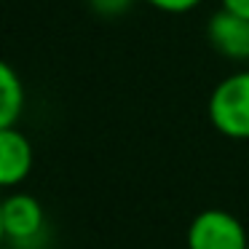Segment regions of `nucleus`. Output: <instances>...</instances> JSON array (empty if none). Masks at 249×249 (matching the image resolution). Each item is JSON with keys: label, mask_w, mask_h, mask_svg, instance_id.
<instances>
[{"label": "nucleus", "mask_w": 249, "mask_h": 249, "mask_svg": "<svg viewBox=\"0 0 249 249\" xmlns=\"http://www.w3.org/2000/svg\"><path fill=\"white\" fill-rule=\"evenodd\" d=\"M145 3H150L153 8H158L163 14H185V11H193L201 0H145Z\"/></svg>", "instance_id": "obj_8"}, {"label": "nucleus", "mask_w": 249, "mask_h": 249, "mask_svg": "<svg viewBox=\"0 0 249 249\" xmlns=\"http://www.w3.org/2000/svg\"><path fill=\"white\" fill-rule=\"evenodd\" d=\"M33 169V145L22 131L0 129V185L14 188L19 185Z\"/></svg>", "instance_id": "obj_5"}, {"label": "nucleus", "mask_w": 249, "mask_h": 249, "mask_svg": "<svg viewBox=\"0 0 249 249\" xmlns=\"http://www.w3.org/2000/svg\"><path fill=\"white\" fill-rule=\"evenodd\" d=\"M212 49L228 59H249V19L233 11H217L206 24Z\"/></svg>", "instance_id": "obj_4"}, {"label": "nucleus", "mask_w": 249, "mask_h": 249, "mask_svg": "<svg viewBox=\"0 0 249 249\" xmlns=\"http://www.w3.org/2000/svg\"><path fill=\"white\" fill-rule=\"evenodd\" d=\"M131 3H134V0H89L91 11L99 14V17H107V19L126 14L131 8Z\"/></svg>", "instance_id": "obj_7"}, {"label": "nucleus", "mask_w": 249, "mask_h": 249, "mask_svg": "<svg viewBox=\"0 0 249 249\" xmlns=\"http://www.w3.org/2000/svg\"><path fill=\"white\" fill-rule=\"evenodd\" d=\"M43 206L30 193H14L0 206V231L8 241L30 244L43 233Z\"/></svg>", "instance_id": "obj_3"}, {"label": "nucleus", "mask_w": 249, "mask_h": 249, "mask_svg": "<svg viewBox=\"0 0 249 249\" xmlns=\"http://www.w3.org/2000/svg\"><path fill=\"white\" fill-rule=\"evenodd\" d=\"M188 249H249V238L231 212L206 209L190 222Z\"/></svg>", "instance_id": "obj_2"}, {"label": "nucleus", "mask_w": 249, "mask_h": 249, "mask_svg": "<svg viewBox=\"0 0 249 249\" xmlns=\"http://www.w3.org/2000/svg\"><path fill=\"white\" fill-rule=\"evenodd\" d=\"M222 8L249 19V0H222Z\"/></svg>", "instance_id": "obj_9"}, {"label": "nucleus", "mask_w": 249, "mask_h": 249, "mask_svg": "<svg viewBox=\"0 0 249 249\" xmlns=\"http://www.w3.org/2000/svg\"><path fill=\"white\" fill-rule=\"evenodd\" d=\"M24 110V89L11 65L0 67V129H14Z\"/></svg>", "instance_id": "obj_6"}, {"label": "nucleus", "mask_w": 249, "mask_h": 249, "mask_svg": "<svg viewBox=\"0 0 249 249\" xmlns=\"http://www.w3.org/2000/svg\"><path fill=\"white\" fill-rule=\"evenodd\" d=\"M209 121L231 140H249V70L214 86L209 97Z\"/></svg>", "instance_id": "obj_1"}]
</instances>
